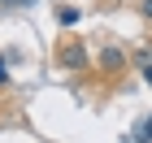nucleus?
<instances>
[{
	"label": "nucleus",
	"instance_id": "obj_1",
	"mask_svg": "<svg viewBox=\"0 0 152 143\" xmlns=\"http://www.w3.org/2000/svg\"><path fill=\"white\" fill-rule=\"evenodd\" d=\"M65 65H70V70L83 65V48H65Z\"/></svg>",
	"mask_w": 152,
	"mask_h": 143
},
{
	"label": "nucleus",
	"instance_id": "obj_2",
	"mask_svg": "<svg viewBox=\"0 0 152 143\" xmlns=\"http://www.w3.org/2000/svg\"><path fill=\"white\" fill-rule=\"evenodd\" d=\"M78 22V9H61V26H74Z\"/></svg>",
	"mask_w": 152,
	"mask_h": 143
},
{
	"label": "nucleus",
	"instance_id": "obj_3",
	"mask_svg": "<svg viewBox=\"0 0 152 143\" xmlns=\"http://www.w3.org/2000/svg\"><path fill=\"white\" fill-rule=\"evenodd\" d=\"M139 143H152V117H148V121L139 126Z\"/></svg>",
	"mask_w": 152,
	"mask_h": 143
},
{
	"label": "nucleus",
	"instance_id": "obj_4",
	"mask_svg": "<svg viewBox=\"0 0 152 143\" xmlns=\"http://www.w3.org/2000/svg\"><path fill=\"white\" fill-rule=\"evenodd\" d=\"M143 83L152 87V57H143Z\"/></svg>",
	"mask_w": 152,
	"mask_h": 143
},
{
	"label": "nucleus",
	"instance_id": "obj_5",
	"mask_svg": "<svg viewBox=\"0 0 152 143\" xmlns=\"http://www.w3.org/2000/svg\"><path fill=\"white\" fill-rule=\"evenodd\" d=\"M0 83H9V65H4V57H0Z\"/></svg>",
	"mask_w": 152,
	"mask_h": 143
},
{
	"label": "nucleus",
	"instance_id": "obj_6",
	"mask_svg": "<svg viewBox=\"0 0 152 143\" xmlns=\"http://www.w3.org/2000/svg\"><path fill=\"white\" fill-rule=\"evenodd\" d=\"M143 13H148V17H152V0H143Z\"/></svg>",
	"mask_w": 152,
	"mask_h": 143
}]
</instances>
